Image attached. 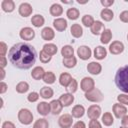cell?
I'll list each match as a JSON object with an SVG mask.
<instances>
[{
    "mask_svg": "<svg viewBox=\"0 0 128 128\" xmlns=\"http://www.w3.org/2000/svg\"><path fill=\"white\" fill-rule=\"evenodd\" d=\"M37 53L35 48L24 42L13 45L8 52V59L13 66L19 69H29L36 61Z\"/></svg>",
    "mask_w": 128,
    "mask_h": 128,
    "instance_id": "obj_1",
    "label": "cell"
},
{
    "mask_svg": "<svg viewBox=\"0 0 128 128\" xmlns=\"http://www.w3.org/2000/svg\"><path fill=\"white\" fill-rule=\"evenodd\" d=\"M115 83L117 87L128 94V65L120 67L115 75Z\"/></svg>",
    "mask_w": 128,
    "mask_h": 128,
    "instance_id": "obj_2",
    "label": "cell"
},
{
    "mask_svg": "<svg viewBox=\"0 0 128 128\" xmlns=\"http://www.w3.org/2000/svg\"><path fill=\"white\" fill-rule=\"evenodd\" d=\"M18 120L23 125H29L33 121V114L29 109L22 108L18 112Z\"/></svg>",
    "mask_w": 128,
    "mask_h": 128,
    "instance_id": "obj_3",
    "label": "cell"
},
{
    "mask_svg": "<svg viewBox=\"0 0 128 128\" xmlns=\"http://www.w3.org/2000/svg\"><path fill=\"white\" fill-rule=\"evenodd\" d=\"M85 98L91 102H100L103 100V94L98 88H93L92 90L85 92Z\"/></svg>",
    "mask_w": 128,
    "mask_h": 128,
    "instance_id": "obj_4",
    "label": "cell"
},
{
    "mask_svg": "<svg viewBox=\"0 0 128 128\" xmlns=\"http://www.w3.org/2000/svg\"><path fill=\"white\" fill-rule=\"evenodd\" d=\"M73 123V116L71 114H63L58 120V124L61 128H70Z\"/></svg>",
    "mask_w": 128,
    "mask_h": 128,
    "instance_id": "obj_5",
    "label": "cell"
},
{
    "mask_svg": "<svg viewBox=\"0 0 128 128\" xmlns=\"http://www.w3.org/2000/svg\"><path fill=\"white\" fill-rule=\"evenodd\" d=\"M87 115L90 118V120H97L101 115V108L97 104L91 105L87 110Z\"/></svg>",
    "mask_w": 128,
    "mask_h": 128,
    "instance_id": "obj_6",
    "label": "cell"
},
{
    "mask_svg": "<svg viewBox=\"0 0 128 128\" xmlns=\"http://www.w3.org/2000/svg\"><path fill=\"white\" fill-rule=\"evenodd\" d=\"M80 87H81V90L82 91L88 92V91L92 90L93 88H95V82H94V80L91 77H84L81 80Z\"/></svg>",
    "mask_w": 128,
    "mask_h": 128,
    "instance_id": "obj_7",
    "label": "cell"
},
{
    "mask_svg": "<svg viewBox=\"0 0 128 128\" xmlns=\"http://www.w3.org/2000/svg\"><path fill=\"white\" fill-rule=\"evenodd\" d=\"M19 35H20L21 39L30 41V40H32L35 37V31L32 28H30V27H24V28H22L20 30Z\"/></svg>",
    "mask_w": 128,
    "mask_h": 128,
    "instance_id": "obj_8",
    "label": "cell"
},
{
    "mask_svg": "<svg viewBox=\"0 0 128 128\" xmlns=\"http://www.w3.org/2000/svg\"><path fill=\"white\" fill-rule=\"evenodd\" d=\"M109 51L113 55L121 54L124 51V44L120 41H113L109 46Z\"/></svg>",
    "mask_w": 128,
    "mask_h": 128,
    "instance_id": "obj_9",
    "label": "cell"
},
{
    "mask_svg": "<svg viewBox=\"0 0 128 128\" xmlns=\"http://www.w3.org/2000/svg\"><path fill=\"white\" fill-rule=\"evenodd\" d=\"M91 54H92L91 49L88 46L83 45V46L78 47V49H77V55L82 60H88L91 57Z\"/></svg>",
    "mask_w": 128,
    "mask_h": 128,
    "instance_id": "obj_10",
    "label": "cell"
},
{
    "mask_svg": "<svg viewBox=\"0 0 128 128\" xmlns=\"http://www.w3.org/2000/svg\"><path fill=\"white\" fill-rule=\"evenodd\" d=\"M113 113L116 118H123L127 114V108L120 103H115L113 105Z\"/></svg>",
    "mask_w": 128,
    "mask_h": 128,
    "instance_id": "obj_11",
    "label": "cell"
},
{
    "mask_svg": "<svg viewBox=\"0 0 128 128\" xmlns=\"http://www.w3.org/2000/svg\"><path fill=\"white\" fill-rule=\"evenodd\" d=\"M19 14L23 17H28L32 14L33 12V8L29 3H22L19 6Z\"/></svg>",
    "mask_w": 128,
    "mask_h": 128,
    "instance_id": "obj_12",
    "label": "cell"
},
{
    "mask_svg": "<svg viewBox=\"0 0 128 128\" xmlns=\"http://www.w3.org/2000/svg\"><path fill=\"white\" fill-rule=\"evenodd\" d=\"M87 70L92 75H98V74H100V72L102 70V66L98 62H94L93 61V62H90L87 65Z\"/></svg>",
    "mask_w": 128,
    "mask_h": 128,
    "instance_id": "obj_13",
    "label": "cell"
},
{
    "mask_svg": "<svg viewBox=\"0 0 128 128\" xmlns=\"http://www.w3.org/2000/svg\"><path fill=\"white\" fill-rule=\"evenodd\" d=\"M59 101L61 102V104L65 107L70 106L73 101H74V96L71 93H64L59 97Z\"/></svg>",
    "mask_w": 128,
    "mask_h": 128,
    "instance_id": "obj_14",
    "label": "cell"
},
{
    "mask_svg": "<svg viewBox=\"0 0 128 128\" xmlns=\"http://www.w3.org/2000/svg\"><path fill=\"white\" fill-rule=\"evenodd\" d=\"M50 110H51V113L53 115H58L60 114V112L62 111V108H63V105L61 104V102L58 100H52L50 103Z\"/></svg>",
    "mask_w": 128,
    "mask_h": 128,
    "instance_id": "obj_15",
    "label": "cell"
},
{
    "mask_svg": "<svg viewBox=\"0 0 128 128\" xmlns=\"http://www.w3.org/2000/svg\"><path fill=\"white\" fill-rule=\"evenodd\" d=\"M53 26L57 31H64L67 28V21L64 18H56L53 21Z\"/></svg>",
    "mask_w": 128,
    "mask_h": 128,
    "instance_id": "obj_16",
    "label": "cell"
},
{
    "mask_svg": "<svg viewBox=\"0 0 128 128\" xmlns=\"http://www.w3.org/2000/svg\"><path fill=\"white\" fill-rule=\"evenodd\" d=\"M41 37L46 41H50L55 37V32H54V30L52 28L45 27L41 31Z\"/></svg>",
    "mask_w": 128,
    "mask_h": 128,
    "instance_id": "obj_17",
    "label": "cell"
},
{
    "mask_svg": "<svg viewBox=\"0 0 128 128\" xmlns=\"http://www.w3.org/2000/svg\"><path fill=\"white\" fill-rule=\"evenodd\" d=\"M90 30H91V33L93 35H98L105 30V27L101 21H95L94 24L90 27Z\"/></svg>",
    "mask_w": 128,
    "mask_h": 128,
    "instance_id": "obj_18",
    "label": "cell"
},
{
    "mask_svg": "<svg viewBox=\"0 0 128 128\" xmlns=\"http://www.w3.org/2000/svg\"><path fill=\"white\" fill-rule=\"evenodd\" d=\"M37 111L40 115H43V116H46L48 115L49 112H51L50 110V104H48L47 102H40L38 105H37Z\"/></svg>",
    "mask_w": 128,
    "mask_h": 128,
    "instance_id": "obj_19",
    "label": "cell"
},
{
    "mask_svg": "<svg viewBox=\"0 0 128 128\" xmlns=\"http://www.w3.org/2000/svg\"><path fill=\"white\" fill-rule=\"evenodd\" d=\"M72 76L69 74V73H67V72H64V73H62L61 75H60V77H59V83H60V85H62L63 87H68L69 86V84L71 83V81H72Z\"/></svg>",
    "mask_w": 128,
    "mask_h": 128,
    "instance_id": "obj_20",
    "label": "cell"
},
{
    "mask_svg": "<svg viewBox=\"0 0 128 128\" xmlns=\"http://www.w3.org/2000/svg\"><path fill=\"white\" fill-rule=\"evenodd\" d=\"M44 74H45V71L42 67L40 66H36L35 68L32 69V72H31V76L33 79L35 80H40V79H43L44 77Z\"/></svg>",
    "mask_w": 128,
    "mask_h": 128,
    "instance_id": "obj_21",
    "label": "cell"
},
{
    "mask_svg": "<svg viewBox=\"0 0 128 128\" xmlns=\"http://www.w3.org/2000/svg\"><path fill=\"white\" fill-rule=\"evenodd\" d=\"M1 7L4 12L10 13L15 9V3L12 0H3L1 2Z\"/></svg>",
    "mask_w": 128,
    "mask_h": 128,
    "instance_id": "obj_22",
    "label": "cell"
},
{
    "mask_svg": "<svg viewBox=\"0 0 128 128\" xmlns=\"http://www.w3.org/2000/svg\"><path fill=\"white\" fill-rule=\"evenodd\" d=\"M70 31H71V35H72L73 37H75V38H80V37L83 35V29H82V27L80 26V24H78V23L73 24V25L71 26Z\"/></svg>",
    "mask_w": 128,
    "mask_h": 128,
    "instance_id": "obj_23",
    "label": "cell"
},
{
    "mask_svg": "<svg viewBox=\"0 0 128 128\" xmlns=\"http://www.w3.org/2000/svg\"><path fill=\"white\" fill-rule=\"evenodd\" d=\"M107 56V51L103 46H97L94 49V57L98 60H102Z\"/></svg>",
    "mask_w": 128,
    "mask_h": 128,
    "instance_id": "obj_24",
    "label": "cell"
},
{
    "mask_svg": "<svg viewBox=\"0 0 128 128\" xmlns=\"http://www.w3.org/2000/svg\"><path fill=\"white\" fill-rule=\"evenodd\" d=\"M84 113H85V108L82 105H75L71 111V115L74 118H81L84 115Z\"/></svg>",
    "mask_w": 128,
    "mask_h": 128,
    "instance_id": "obj_25",
    "label": "cell"
},
{
    "mask_svg": "<svg viewBox=\"0 0 128 128\" xmlns=\"http://www.w3.org/2000/svg\"><path fill=\"white\" fill-rule=\"evenodd\" d=\"M100 16H101V18H102L104 21L109 22V21H111V20L113 19L114 13H113V11H112L111 9H109V8H104V9L100 12Z\"/></svg>",
    "mask_w": 128,
    "mask_h": 128,
    "instance_id": "obj_26",
    "label": "cell"
},
{
    "mask_svg": "<svg viewBox=\"0 0 128 128\" xmlns=\"http://www.w3.org/2000/svg\"><path fill=\"white\" fill-rule=\"evenodd\" d=\"M63 13V8L60 4H57V3H54L51 5L50 7V14L52 16H55V17H58L60 15H62Z\"/></svg>",
    "mask_w": 128,
    "mask_h": 128,
    "instance_id": "obj_27",
    "label": "cell"
},
{
    "mask_svg": "<svg viewBox=\"0 0 128 128\" xmlns=\"http://www.w3.org/2000/svg\"><path fill=\"white\" fill-rule=\"evenodd\" d=\"M111 39H112V31L110 29H105L101 33V37H100L101 43L102 44H108Z\"/></svg>",
    "mask_w": 128,
    "mask_h": 128,
    "instance_id": "obj_28",
    "label": "cell"
},
{
    "mask_svg": "<svg viewBox=\"0 0 128 128\" xmlns=\"http://www.w3.org/2000/svg\"><path fill=\"white\" fill-rule=\"evenodd\" d=\"M39 94H40V97H42L43 99H49V98H51L53 96L54 92H53L52 88H50L48 86H44V87L41 88Z\"/></svg>",
    "mask_w": 128,
    "mask_h": 128,
    "instance_id": "obj_29",
    "label": "cell"
},
{
    "mask_svg": "<svg viewBox=\"0 0 128 128\" xmlns=\"http://www.w3.org/2000/svg\"><path fill=\"white\" fill-rule=\"evenodd\" d=\"M44 22H45L44 17L42 15H39V14H36V15H34L31 18V23L35 27H41V26H43L44 25Z\"/></svg>",
    "mask_w": 128,
    "mask_h": 128,
    "instance_id": "obj_30",
    "label": "cell"
},
{
    "mask_svg": "<svg viewBox=\"0 0 128 128\" xmlns=\"http://www.w3.org/2000/svg\"><path fill=\"white\" fill-rule=\"evenodd\" d=\"M44 52H46L47 54H49L50 56H53L57 53V46L53 43H47L43 46V49H42Z\"/></svg>",
    "mask_w": 128,
    "mask_h": 128,
    "instance_id": "obj_31",
    "label": "cell"
},
{
    "mask_svg": "<svg viewBox=\"0 0 128 128\" xmlns=\"http://www.w3.org/2000/svg\"><path fill=\"white\" fill-rule=\"evenodd\" d=\"M73 54H74V49L72 46L70 45H65L62 47L61 49V55L63 56V58H70V57H73Z\"/></svg>",
    "mask_w": 128,
    "mask_h": 128,
    "instance_id": "obj_32",
    "label": "cell"
},
{
    "mask_svg": "<svg viewBox=\"0 0 128 128\" xmlns=\"http://www.w3.org/2000/svg\"><path fill=\"white\" fill-rule=\"evenodd\" d=\"M113 122H114V118L110 112H105L102 115V123L105 126H111L113 124Z\"/></svg>",
    "mask_w": 128,
    "mask_h": 128,
    "instance_id": "obj_33",
    "label": "cell"
},
{
    "mask_svg": "<svg viewBox=\"0 0 128 128\" xmlns=\"http://www.w3.org/2000/svg\"><path fill=\"white\" fill-rule=\"evenodd\" d=\"M56 80V76L55 74L52 72V71H47L45 72L44 74V77H43V81L46 83V84H53Z\"/></svg>",
    "mask_w": 128,
    "mask_h": 128,
    "instance_id": "obj_34",
    "label": "cell"
},
{
    "mask_svg": "<svg viewBox=\"0 0 128 128\" xmlns=\"http://www.w3.org/2000/svg\"><path fill=\"white\" fill-rule=\"evenodd\" d=\"M79 14L80 13H79V10L77 8H69L67 10V12H66L67 17L70 20H76V19H78Z\"/></svg>",
    "mask_w": 128,
    "mask_h": 128,
    "instance_id": "obj_35",
    "label": "cell"
},
{
    "mask_svg": "<svg viewBox=\"0 0 128 128\" xmlns=\"http://www.w3.org/2000/svg\"><path fill=\"white\" fill-rule=\"evenodd\" d=\"M28 90H29V84L25 81H21L16 85V91L20 94L26 93Z\"/></svg>",
    "mask_w": 128,
    "mask_h": 128,
    "instance_id": "obj_36",
    "label": "cell"
},
{
    "mask_svg": "<svg viewBox=\"0 0 128 128\" xmlns=\"http://www.w3.org/2000/svg\"><path fill=\"white\" fill-rule=\"evenodd\" d=\"M77 64V59L73 56L70 58H63V65L67 68H73Z\"/></svg>",
    "mask_w": 128,
    "mask_h": 128,
    "instance_id": "obj_37",
    "label": "cell"
},
{
    "mask_svg": "<svg viewBox=\"0 0 128 128\" xmlns=\"http://www.w3.org/2000/svg\"><path fill=\"white\" fill-rule=\"evenodd\" d=\"M48 127H49V123L45 118H40L36 120L33 125V128H48Z\"/></svg>",
    "mask_w": 128,
    "mask_h": 128,
    "instance_id": "obj_38",
    "label": "cell"
},
{
    "mask_svg": "<svg viewBox=\"0 0 128 128\" xmlns=\"http://www.w3.org/2000/svg\"><path fill=\"white\" fill-rule=\"evenodd\" d=\"M94 18L91 16V15H88V14H86V15H84L83 17H82V24L84 25V26H86V27H91L93 24H94Z\"/></svg>",
    "mask_w": 128,
    "mask_h": 128,
    "instance_id": "obj_39",
    "label": "cell"
},
{
    "mask_svg": "<svg viewBox=\"0 0 128 128\" xmlns=\"http://www.w3.org/2000/svg\"><path fill=\"white\" fill-rule=\"evenodd\" d=\"M51 58H52V56H50L49 54H47V53L44 52L43 50L40 51L39 59H40V61H41L42 63H48V62H50V61H51Z\"/></svg>",
    "mask_w": 128,
    "mask_h": 128,
    "instance_id": "obj_40",
    "label": "cell"
},
{
    "mask_svg": "<svg viewBox=\"0 0 128 128\" xmlns=\"http://www.w3.org/2000/svg\"><path fill=\"white\" fill-rule=\"evenodd\" d=\"M77 88H78V83H77V81L75 80V79H72V81H71V83L69 84V86L67 87V89H68V91H69V93H74V92H76L77 91Z\"/></svg>",
    "mask_w": 128,
    "mask_h": 128,
    "instance_id": "obj_41",
    "label": "cell"
},
{
    "mask_svg": "<svg viewBox=\"0 0 128 128\" xmlns=\"http://www.w3.org/2000/svg\"><path fill=\"white\" fill-rule=\"evenodd\" d=\"M39 96H40L39 93H37V92H31V93L28 94V96H27V100H28L29 102L33 103V102H36V101L39 99Z\"/></svg>",
    "mask_w": 128,
    "mask_h": 128,
    "instance_id": "obj_42",
    "label": "cell"
},
{
    "mask_svg": "<svg viewBox=\"0 0 128 128\" xmlns=\"http://www.w3.org/2000/svg\"><path fill=\"white\" fill-rule=\"evenodd\" d=\"M117 100L122 105H128V94H120L117 96Z\"/></svg>",
    "mask_w": 128,
    "mask_h": 128,
    "instance_id": "obj_43",
    "label": "cell"
},
{
    "mask_svg": "<svg viewBox=\"0 0 128 128\" xmlns=\"http://www.w3.org/2000/svg\"><path fill=\"white\" fill-rule=\"evenodd\" d=\"M119 19L124 23H128V10H125V11L121 12L120 15H119Z\"/></svg>",
    "mask_w": 128,
    "mask_h": 128,
    "instance_id": "obj_44",
    "label": "cell"
},
{
    "mask_svg": "<svg viewBox=\"0 0 128 128\" xmlns=\"http://www.w3.org/2000/svg\"><path fill=\"white\" fill-rule=\"evenodd\" d=\"M7 52V45L5 44V42L1 41L0 42V56H5Z\"/></svg>",
    "mask_w": 128,
    "mask_h": 128,
    "instance_id": "obj_45",
    "label": "cell"
},
{
    "mask_svg": "<svg viewBox=\"0 0 128 128\" xmlns=\"http://www.w3.org/2000/svg\"><path fill=\"white\" fill-rule=\"evenodd\" d=\"M88 128H102V126H101L99 121H97V120H90Z\"/></svg>",
    "mask_w": 128,
    "mask_h": 128,
    "instance_id": "obj_46",
    "label": "cell"
},
{
    "mask_svg": "<svg viewBox=\"0 0 128 128\" xmlns=\"http://www.w3.org/2000/svg\"><path fill=\"white\" fill-rule=\"evenodd\" d=\"M100 3H101L105 8H108V7H110V6L113 5L114 1H113V0H101Z\"/></svg>",
    "mask_w": 128,
    "mask_h": 128,
    "instance_id": "obj_47",
    "label": "cell"
},
{
    "mask_svg": "<svg viewBox=\"0 0 128 128\" xmlns=\"http://www.w3.org/2000/svg\"><path fill=\"white\" fill-rule=\"evenodd\" d=\"M121 126L122 128H128V114H126L123 118H121Z\"/></svg>",
    "mask_w": 128,
    "mask_h": 128,
    "instance_id": "obj_48",
    "label": "cell"
},
{
    "mask_svg": "<svg viewBox=\"0 0 128 128\" xmlns=\"http://www.w3.org/2000/svg\"><path fill=\"white\" fill-rule=\"evenodd\" d=\"M2 128H16L14 123L11 121H5L2 123Z\"/></svg>",
    "mask_w": 128,
    "mask_h": 128,
    "instance_id": "obj_49",
    "label": "cell"
},
{
    "mask_svg": "<svg viewBox=\"0 0 128 128\" xmlns=\"http://www.w3.org/2000/svg\"><path fill=\"white\" fill-rule=\"evenodd\" d=\"M7 88H8L7 84H6L5 82L1 81V82H0V94H4V93L7 91Z\"/></svg>",
    "mask_w": 128,
    "mask_h": 128,
    "instance_id": "obj_50",
    "label": "cell"
},
{
    "mask_svg": "<svg viewBox=\"0 0 128 128\" xmlns=\"http://www.w3.org/2000/svg\"><path fill=\"white\" fill-rule=\"evenodd\" d=\"M73 128H86V125L83 121H77L74 125H73Z\"/></svg>",
    "mask_w": 128,
    "mask_h": 128,
    "instance_id": "obj_51",
    "label": "cell"
},
{
    "mask_svg": "<svg viewBox=\"0 0 128 128\" xmlns=\"http://www.w3.org/2000/svg\"><path fill=\"white\" fill-rule=\"evenodd\" d=\"M6 64H7V59H6V57H5V56H0V66H1V68L4 69V67L6 66Z\"/></svg>",
    "mask_w": 128,
    "mask_h": 128,
    "instance_id": "obj_52",
    "label": "cell"
},
{
    "mask_svg": "<svg viewBox=\"0 0 128 128\" xmlns=\"http://www.w3.org/2000/svg\"><path fill=\"white\" fill-rule=\"evenodd\" d=\"M1 74H2V75H1V78H0V79L3 80V79H4V76H5V70H4L3 68H1Z\"/></svg>",
    "mask_w": 128,
    "mask_h": 128,
    "instance_id": "obj_53",
    "label": "cell"
},
{
    "mask_svg": "<svg viewBox=\"0 0 128 128\" xmlns=\"http://www.w3.org/2000/svg\"><path fill=\"white\" fill-rule=\"evenodd\" d=\"M127 40H128V35H127Z\"/></svg>",
    "mask_w": 128,
    "mask_h": 128,
    "instance_id": "obj_54",
    "label": "cell"
}]
</instances>
